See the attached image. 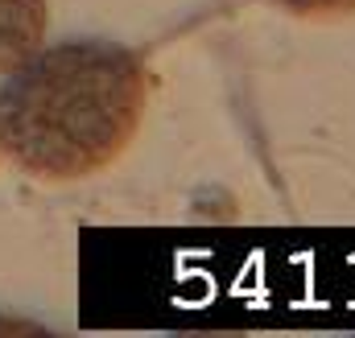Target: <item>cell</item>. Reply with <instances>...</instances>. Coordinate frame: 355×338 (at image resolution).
Segmentation results:
<instances>
[{"label":"cell","mask_w":355,"mask_h":338,"mask_svg":"<svg viewBox=\"0 0 355 338\" xmlns=\"http://www.w3.org/2000/svg\"><path fill=\"white\" fill-rule=\"evenodd\" d=\"M153 95L149 66L116 42L37 46L0 87V149L42 181L116 166Z\"/></svg>","instance_id":"cell-1"},{"label":"cell","mask_w":355,"mask_h":338,"mask_svg":"<svg viewBox=\"0 0 355 338\" xmlns=\"http://www.w3.org/2000/svg\"><path fill=\"white\" fill-rule=\"evenodd\" d=\"M46 29H50L46 0H0V75L25 62L46 42Z\"/></svg>","instance_id":"cell-2"},{"label":"cell","mask_w":355,"mask_h":338,"mask_svg":"<svg viewBox=\"0 0 355 338\" xmlns=\"http://www.w3.org/2000/svg\"><path fill=\"white\" fill-rule=\"evenodd\" d=\"M277 8L310 21H335V17H355V0H272Z\"/></svg>","instance_id":"cell-3"}]
</instances>
